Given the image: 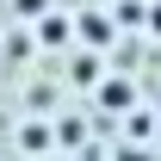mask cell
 <instances>
[]
</instances>
